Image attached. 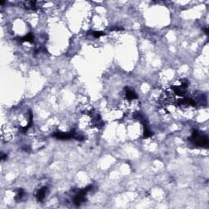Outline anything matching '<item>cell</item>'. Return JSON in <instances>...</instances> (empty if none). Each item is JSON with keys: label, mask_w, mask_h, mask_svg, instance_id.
Masks as SVG:
<instances>
[{"label": "cell", "mask_w": 209, "mask_h": 209, "mask_svg": "<svg viewBox=\"0 0 209 209\" xmlns=\"http://www.w3.org/2000/svg\"><path fill=\"white\" fill-rule=\"evenodd\" d=\"M189 140H190V141H192L193 144H195L197 146L204 147V148H207V146H208L207 137L205 135L200 133L197 130L193 131V133H192Z\"/></svg>", "instance_id": "6da1fadb"}, {"label": "cell", "mask_w": 209, "mask_h": 209, "mask_svg": "<svg viewBox=\"0 0 209 209\" xmlns=\"http://www.w3.org/2000/svg\"><path fill=\"white\" fill-rule=\"evenodd\" d=\"M91 189H92V186H87L85 189L80 190V191L78 192V194L74 196V203L75 204L76 206H79L83 202H84L85 196L87 195V192L89 191Z\"/></svg>", "instance_id": "7a4b0ae2"}, {"label": "cell", "mask_w": 209, "mask_h": 209, "mask_svg": "<svg viewBox=\"0 0 209 209\" xmlns=\"http://www.w3.org/2000/svg\"><path fill=\"white\" fill-rule=\"evenodd\" d=\"M75 132L74 131H71L70 132H55V133L52 135V137H55L56 139L58 140H70L72 139V138H74L75 137Z\"/></svg>", "instance_id": "3957f363"}, {"label": "cell", "mask_w": 209, "mask_h": 209, "mask_svg": "<svg viewBox=\"0 0 209 209\" xmlns=\"http://www.w3.org/2000/svg\"><path fill=\"white\" fill-rule=\"evenodd\" d=\"M125 96H126V99H128V101H132L134 99L137 98V94L135 93L133 90H132L129 87L125 88Z\"/></svg>", "instance_id": "277c9868"}, {"label": "cell", "mask_w": 209, "mask_h": 209, "mask_svg": "<svg viewBox=\"0 0 209 209\" xmlns=\"http://www.w3.org/2000/svg\"><path fill=\"white\" fill-rule=\"evenodd\" d=\"M47 187H42L40 189H38L37 194H36V198H37V200L38 202H41L44 199V198L46 196L47 193Z\"/></svg>", "instance_id": "5b68a950"}, {"label": "cell", "mask_w": 209, "mask_h": 209, "mask_svg": "<svg viewBox=\"0 0 209 209\" xmlns=\"http://www.w3.org/2000/svg\"><path fill=\"white\" fill-rule=\"evenodd\" d=\"M20 40L21 41V42L33 43V42H34V35H33L31 33H29V34H28V35H26V36H24V37H22V38H20Z\"/></svg>", "instance_id": "8992f818"}, {"label": "cell", "mask_w": 209, "mask_h": 209, "mask_svg": "<svg viewBox=\"0 0 209 209\" xmlns=\"http://www.w3.org/2000/svg\"><path fill=\"white\" fill-rule=\"evenodd\" d=\"M92 35H94L96 38H99V37H101V36L104 35V33L101 32V31H94V32H92Z\"/></svg>", "instance_id": "52a82bcc"}, {"label": "cell", "mask_w": 209, "mask_h": 209, "mask_svg": "<svg viewBox=\"0 0 209 209\" xmlns=\"http://www.w3.org/2000/svg\"><path fill=\"white\" fill-rule=\"evenodd\" d=\"M24 195V191L22 190V189H20L19 193H18L17 195V196H16V199H17V200H19V199H20V198H22V195Z\"/></svg>", "instance_id": "ba28073f"}, {"label": "cell", "mask_w": 209, "mask_h": 209, "mask_svg": "<svg viewBox=\"0 0 209 209\" xmlns=\"http://www.w3.org/2000/svg\"><path fill=\"white\" fill-rule=\"evenodd\" d=\"M111 30H116V31H119V30H122V29H123V28H121V27H114V28H111Z\"/></svg>", "instance_id": "9c48e42d"}]
</instances>
